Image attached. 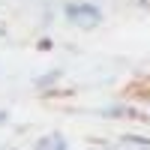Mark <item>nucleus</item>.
Returning a JSON list of instances; mask_svg holds the SVG:
<instances>
[{"instance_id": "4", "label": "nucleus", "mask_w": 150, "mask_h": 150, "mask_svg": "<svg viewBox=\"0 0 150 150\" xmlns=\"http://www.w3.org/2000/svg\"><path fill=\"white\" fill-rule=\"evenodd\" d=\"M99 117L120 120V117H144V114H138V111L129 108V105H111V108H99Z\"/></svg>"}, {"instance_id": "6", "label": "nucleus", "mask_w": 150, "mask_h": 150, "mask_svg": "<svg viewBox=\"0 0 150 150\" xmlns=\"http://www.w3.org/2000/svg\"><path fill=\"white\" fill-rule=\"evenodd\" d=\"M51 48H54L51 36H39V39H36V51H51Z\"/></svg>"}, {"instance_id": "7", "label": "nucleus", "mask_w": 150, "mask_h": 150, "mask_svg": "<svg viewBox=\"0 0 150 150\" xmlns=\"http://www.w3.org/2000/svg\"><path fill=\"white\" fill-rule=\"evenodd\" d=\"M6 120H9V111H3V108H0V126H3Z\"/></svg>"}, {"instance_id": "5", "label": "nucleus", "mask_w": 150, "mask_h": 150, "mask_svg": "<svg viewBox=\"0 0 150 150\" xmlns=\"http://www.w3.org/2000/svg\"><path fill=\"white\" fill-rule=\"evenodd\" d=\"M120 141L129 144V147H144V150H150V138H144V135H123Z\"/></svg>"}, {"instance_id": "2", "label": "nucleus", "mask_w": 150, "mask_h": 150, "mask_svg": "<svg viewBox=\"0 0 150 150\" xmlns=\"http://www.w3.org/2000/svg\"><path fill=\"white\" fill-rule=\"evenodd\" d=\"M60 78H63V69L54 66V69H48V72H42V75H36V78H33V87H36L39 93H48V90H54V87L60 84Z\"/></svg>"}, {"instance_id": "3", "label": "nucleus", "mask_w": 150, "mask_h": 150, "mask_svg": "<svg viewBox=\"0 0 150 150\" xmlns=\"http://www.w3.org/2000/svg\"><path fill=\"white\" fill-rule=\"evenodd\" d=\"M33 150H69V144H66L63 132H48V135L33 141Z\"/></svg>"}, {"instance_id": "1", "label": "nucleus", "mask_w": 150, "mask_h": 150, "mask_svg": "<svg viewBox=\"0 0 150 150\" xmlns=\"http://www.w3.org/2000/svg\"><path fill=\"white\" fill-rule=\"evenodd\" d=\"M60 15H63L66 24H72V27H78L84 33L102 27V21H105L102 6H96L93 0H66V3L60 6Z\"/></svg>"}, {"instance_id": "8", "label": "nucleus", "mask_w": 150, "mask_h": 150, "mask_svg": "<svg viewBox=\"0 0 150 150\" xmlns=\"http://www.w3.org/2000/svg\"><path fill=\"white\" fill-rule=\"evenodd\" d=\"M3 36H6V24H0V39H3Z\"/></svg>"}]
</instances>
